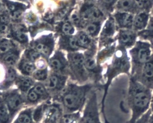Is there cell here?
<instances>
[{"label": "cell", "instance_id": "1", "mask_svg": "<svg viewBox=\"0 0 153 123\" xmlns=\"http://www.w3.org/2000/svg\"><path fill=\"white\" fill-rule=\"evenodd\" d=\"M152 90L130 77L128 100L132 116L128 123L134 122L150 109Z\"/></svg>", "mask_w": 153, "mask_h": 123}, {"label": "cell", "instance_id": "2", "mask_svg": "<svg viewBox=\"0 0 153 123\" xmlns=\"http://www.w3.org/2000/svg\"><path fill=\"white\" fill-rule=\"evenodd\" d=\"M93 87L92 84L78 85L71 83L66 86L59 98L66 113L80 112L87 95Z\"/></svg>", "mask_w": 153, "mask_h": 123}, {"label": "cell", "instance_id": "3", "mask_svg": "<svg viewBox=\"0 0 153 123\" xmlns=\"http://www.w3.org/2000/svg\"><path fill=\"white\" fill-rule=\"evenodd\" d=\"M129 52L131 64L130 76H133L138 73L144 64L152 57L153 54L152 44L149 41L137 40Z\"/></svg>", "mask_w": 153, "mask_h": 123}, {"label": "cell", "instance_id": "4", "mask_svg": "<svg viewBox=\"0 0 153 123\" xmlns=\"http://www.w3.org/2000/svg\"><path fill=\"white\" fill-rule=\"evenodd\" d=\"M131 64L130 58L125 50L119 51L116 56L111 68L108 73V83H110L114 77L122 73L130 76Z\"/></svg>", "mask_w": 153, "mask_h": 123}, {"label": "cell", "instance_id": "5", "mask_svg": "<svg viewBox=\"0 0 153 123\" xmlns=\"http://www.w3.org/2000/svg\"><path fill=\"white\" fill-rule=\"evenodd\" d=\"M71 76L80 83H84L90 77L84 66L85 58L82 55L74 53L70 57Z\"/></svg>", "mask_w": 153, "mask_h": 123}, {"label": "cell", "instance_id": "6", "mask_svg": "<svg viewBox=\"0 0 153 123\" xmlns=\"http://www.w3.org/2000/svg\"><path fill=\"white\" fill-rule=\"evenodd\" d=\"M79 123H101L100 119L97 94L92 92L88 98L83 115Z\"/></svg>", "mask_w": 153, "mask_h": 123}, {"label": "cell", "instance_id": "7", "mask_svg": "<svg viewBox=\"0 0 153 123\" xmlns=\"http://www.w3.org/2000/svg\"><path fill=\"white\" fill-rule=\"evenodd\" d=\"M68 77L66 75L53 72L46 80V87L50 94L57 96L62 92L66 86Z\"/></svg>", "mask_w": 153, "mask_h": 123}, {"label": "cell", "instance_id": "8", "mask_svg": "<svg viewBox=\"0 0 153 123\" xmlns=\"http://www.w3.org/2000/svg\"><path fill=\"white\" fill-rule=\"evenodd\" d=\"M130 77L153 90V54L138 73Z\"/></svg>", "mask_w": 153, "mask_h": 123}, {"label": "cell", "instance_id": "9", "mask_svg": "<svg viewBox=\"0 0 153 123\" xmlns=\"http://www.w3.org/2000/svg\"><path fill=\"white\" fill-rule=\"evenodd\" d=\"M62 105L56 103L44 104V123H58L63 115Z\"/></svg>", "mask_w": 153, "mask_h": 123}, {"label": "cell", "instance_id": "10", "mask_svg": "<svg viewBox=\"0 0 153 123\" xmlns=\"http://www.w3.org/2000/svg\"><path fill=\"white\" fill-rule=\"evenodd\" d=\"M137 38V32L133 29H122L120 32V43L125 48H132L136 43Z\"/></svg>", "mask_w": 153, "mask_h": 123}, {"label": "cell", "instance_id": "11", "mask_svg": "<svg viewBox=\"0 0 153 123\" xmlns=\"http://www.w3.org/2000/svg\"><path fill=\"white\" fill-rule=\"evenodd\" d=\"M4 102L9 109L10 117H12L20 108L22 104V99L17 92H13L5 96Z\"/></svg>", "mask_w": 153, "mask_h": 123}, {"label": "cell", "instance_id": "12", "mask_svg": "<svg viewBox=\"0 0 153 123\" xmlns=\"http://www.w3.org/2000/svg\"><path fill=\"white\" fill-rule=\"evenodd\" d=\"M151 17L150 13L141 11L135 14L133 29L136 32L143 30L147 27Z\"/></svg>", "mask_w": 153, "mask_h": 123}, {"label": "cell", "instance_id": "13", "mask_svg": "<svg viewBox=\"0 0 153 123\" xmlns=\"http://www.w3.org/2000/svg\"><path fill=\"white\" fill-rule=\"evenodd\" d=\"M116 19L118 24L122 29H133L134 15L129 13L120 12L116 14Z\"/></svg>", "mask_w": 153, "mask_h": 123}, {"label": "cell", "instance_id": "14", "mask_svg": "<svg viewBox=\"0 0 153 123\" xmlns=\"http://www.w3.org/2000/svg\"><path fill=\"white\" fill-rule=\"evenodd\" d=\"M117 8L120 12L129 13L135 14L140 11L135 0H119Z\"/></svg>", "mask_w": 153, "mask_h": 123}, {"label": "cell", "instance_id": "15", "mask_svg": "<svg viewBox=\"0 0 153 123\" xmlns=\"http://www.w3.org/2000/svg\"><path fill=\"white\" fill-rule=\"evenodd\" d=\"M139 40L153 43V17L151 16L148 25L143 30L137 32Z\"/></svg>", "mask_w": 153, "mask_h": 123}, {"label": "cell", "instance_id": "16", "mask_svg": "<svg viewBox=\"0 0 153 123\" xmlns=\"http://www.w3.org/2000/svg\"><path fill=\"white\" fill-rule=\"evenodd\" d=\"M49 66L53 72L67 76V65L64 60L55 58L49 62Z\"/></svg>", "mask_w": 153, "mask_h": 123}, {"label": "cell", "instance_id": "17", "mask_svg": "<svg viewBox=\"0 0 153 123\" xmlns=\"http://www.w3.org/2000/svg\"><path fill=\"white\" fill-rule=\"evenodd\" d=\"M7 7L11 13L13 18L18 19L22 13L25 8V5L18 3L11 2L7 1L6 2Z\"/></svg>", "mask_w": 153, "mask_h": 123}, {"label": "cell", "instance_id": "18", "mask_svg": "<svg viewBox=\"0 0 153 123\" xmlns=\"http://www.w3.org/2000/svg\"><path fill=\"white\" fill-rule=\"evenodd\" d=\"M16 83L21 90L26 92L34 85V81L31 78L29 77L20 76L18 78Z\"/></svg>", "mask_w": 153, "mask_h": 123}, {"label": "cell", "instance_id": "19", "mask_svg": "<svg viewBox=\"0 0 153 123\" xmlns=\"http://www.w3.org/2000/svg\"><path fill=\"white\" fill-rule=\"evenodd\" d=\"M81 116L80 112L63 115L58 123H79Z\"/></svg>", "mask_w": 153, "mask_h": 123}, {"label": "cell", "instance_id": "20", "mask_svg": "<svg viewBox=\"0 0 153 123\" xmlns=\"http://www.w3.org/2000/svg\"><path fill=\"white\" fill-rule=\"evenodd\" d=\"M9 112L6 103L0 98V123H9L10 117Z\"/></svg>", "mask_w": 153, "mask_h": 123}, {"label": "cell", "instance_id": "21", "mask_svg": "<svg viewBox=\"0 0 153 123\" xmlns=\"http://www.w3.org/2000/svg\"><path fill=\"white\" fill-rule=\"evenodd\" d=\"M19 68L23 74L29 76L35 71L36 66L31 61H22L19 65Z\"/></svg>", "mask_w": 153, "mask_h": 123}, {"label": "cell", "instance_id": "22", "mask_svg": "<svg viewBox=\"0 0 153 123\" xmlns=\"http://www.w3.org/2000/svg\"><path fill=\"white\" fill-rule=\"evenodd\" d=\"M32 88L40 97L42 100H47L50 98V94L45 85L42 83H38L35 85Z\"/></svg>", "mask_w": 153, "mask_h": 123}, {"label": "cell", "instance_id": "23", "mask_svg": "<svg viewBox=\"0 0 153 123\" xmlns=\"http://www.w3.org/2000/svg\"><path fill=\"white\" fill-rule=\"evenodd\" d=\"M32 111L29 109L21 113L14 123H32Z\"/></svg>", "mask_w": 153, "mask_h": 123}, {"label": "cell", "instance_id": "24", "mask_svg": "<svg viewBox=\"0 0 153 123\" xmlns=\"http://www.w3.org/2000/svg\"><path fill=\"white\" fill-rule=\"evenodd\" d=\"M33 77L40 81H45L47 80L49 75L47 69H41L34 71L33 73Z\"/></svg>", "mask_w": 153, "mask_h": 123}, {"label": "cell", "instance_id": "25", "mask_svg": "<svg viewBox=\"0 0 153 123\" xmlns=\"http://www.w3.org/2000/svg\"><path fill=\"white\" fill-rule=\"evenodd\" d=\"M18 59V54L14 52H10L7 53L3 58L4 61L10 66L14 65L17 62Z\"/></svg>", "mask_w": 153, "mask_h": 123}, {"label": "cell", "instance_id": "26", "mask_svg": "<svg viewBox=\"0 0 153 123\" xmlns=\"http://www.w3.org/2000/svg\"><path fill=\"white\" fill-rule=\"evenodd\" d=\"M101 16V13L99 10L95 8H93L84 13L83 18L85 20H88L89 19L97 20L100 19Z\"/></svg>", "mask_w": 153, "mask_h": 123}, {"label": "cell", "instance_id": "27", "mask_svg": "<svg viewBox=\"0 0 153 123\" xmlns=\"http://www.w3.org/2000/svg\"><path fill=\"white\" fill-rule=\"evenodd\" d=\"M44 112V104L38 106L32 113L33 120L36 122H40L43 118Z\"/></svg>", "mask_w": 153, "mask_h": 123}, {"label": "cell", "instance_id": "28", "mask_svg": "<svg viewBox=\"0 0 153 123\" xmlns=\"http://www.w3.org/2000/svg\"><path fill=\"white\" fill-rule=\"evenodd\" d=\"M16 71L13 69L12 68H9L7 70L6 80H5V85L10 84L12 82H13L16 79Z\"/></svg>", "mask_w": 153, "mask_h": 123}, {"label": "cell", "instance_id": "29", "mask_svg": "<svg viewBox=\"0 0 153 123\" xmlns=\"http://www.w3.org/2000/svg\"><path fill=\"white\" fill-rule=\"evenodd\" d=\"M27 98L30 102L33 103H37L39 100H42L40 97L32 88L29 90L27 94Z\"/></svg>", "mask_w": 153, "mask_h": 123}, {"label": "cell", "instance_id": "30", "mask_svg": "<svg viewBox=\"0 0 153 123\" xmlns=\"http://www.w3.org/2000/svg\"><path fill=\"white\" fill-rule=\"evenodd\" d=\"M152 114L151 108L144 114L138 120L133 123H150V119Z\"/></svg>", "mask_w": 153, "mask_h": 123}, {"label": "cell", "instance_id": "31", "mask_svg": "<svg viewBox=\"0 0 153 123\" xmlns=\"http://www.w3.org/2000/svg\"><path fill=\"white\" fill-rule=\"evenodd\" d=\"M77 40H78L80 45H82V46L89 45L91 42V40H90L89 36L87 34L83 33V32L79 34Z\"/></svg>", "mask_w": 153, "mask_h": 123}, {"label": "cell", "instance_id": "32", "mask_svg": "<svg viewBox=\"0 0 153 123\" xmlns=\"http://www.w3.org/2000/svg\"><path fill=\"white\" fill-rule=\"evenodd\" d=\"M13 36L20 42H26L27 40V35L21 29L13 33Z\"/></svg>", "mask_w": 153, "mask_h": 123}, {"label": "cell", "instance_id": "33", "mask_svg": "<svg viewBox=\"0 0 153 123\" xmlns=\"http://www.w3.org/2000/svg\"><path fill=\"white\" fill-rule=\"evenodd\" d=\"M11 46V44L8 40L0 42V55L8 52Z\"/></svg>", "mask_w": 153, "mask_h": 123}, {"label": "cell", "instance_id": "34", "mask_svg": "<svg viewBox=\"0 0 153 123\" xmlns=\"http://www.w3.org/2000/svg\"><path fill=\"white\" fill-rule=\"evenodd\" d=\"M37 50L46 56H47L50 52V49L48 47L43 43H39L36 46Z\"/></svg>", "mask_w": 153, "mask_h": 123}, {"label": "cell", "instance_id": "35", "mask_svg": "<svg viewBox=\"0 0 153 123\" xmlns=\"http://www.w3.org/2000/svg\"><path fill=\"white\" fill-rule=\"evenodd\" d=\"M115 30V25L113 21H110L108 22L107 26L105 28V32L108 35L113 34Z\"/></svg>", "mask_w": 153, "mask_h": 123}, {"label": "cell", "instance_id": "36", "mask_svg": "<svg viewBox=\"0 0 153 123\" xmlns=\"http://www.w3.org/2000/svg\"><path fill=\"white\" fill-rule=\"evenodd\" d=\"M63 31L65 34H72L74 32V29L72 25L69 22H66L62 26Z\"/></svg>", "mask_w": 153, "mask_h": 123}, {"label": "cell", "instance_id": "37", "mask_svg": "<svg viewBox=\"0 0 153 123\" xmlns=\"http://www.w3.org/2000/svg\"><path fill=\"white\" fill-rule=\"evenodd\" d=\"M98 25L94 23L89 24L86 27V31L91 35H93L98 30Z\"/></svg>", "mask_w": 153, "mask_h": 123}, {"label": "cell", "instance_id": "38", "mask_svg": "<svg viewBox=\"0 0 153 123\" xmlns=\"http://www.w3.org/2000/svg\"><path fill=\"white\" fill-rule=\"evenodd\" d=\"M40 56L39 53L36 51H31L29 52L27 57L30 61H34L37 59Z\"/></svg>", "mask_w": 153, "mask_h": 123}, {"label": "cell", "instance_id": "39", "mask_svg": "<svg viewBox=\"0 0 153 123\" xmlns=\"http://www.w3.org/2000/svg\"><path fill=\"white\" fill-rule=\"evenodd\" d=\"M70 45L74 49H76L79 47L80 44L77 39L74 38H71L70 40Z\"/></svg>", "mask_w": 153, "mask_h": 123}, {"label": "cell", "instance_id": "40", "mask_svg": "<svg viewBox=\"0 0 153 123\" xmlns=\"http://www.w3.org/2000/svg\"><path fill=\"white\" fill-rule=\"evenodd\" d=\"M71 20L75 24H78L80 21V18L77 13H74L71 15Z\"/></svg>", "mask_w": 153, "mask_h": 123}, {"label": "cell", "instance_id": "41", "mask_svg": "<svg viewBox=\"0 0 153 123\" xmlns=\"http://www.w3.org/2000/svg\"><path fill=\"white\" fill-rule=\"evenodd\" d=\"M102 2L107 5H112L115 4L117 0H102Z\"/></svg>", "mask_w": 153, "mask_h": 123}, {"label": "cell", "instance_id": "42", "mask_svg": "<svg viewBox=\"0 0 153 123\" xmlns=\"http://www.w3.org/2000/svg\"><path fill=\"white\" fill-rule=\"evenodd\" d=\"M150 108H151V111H152V114L153 115V96L152 97V103H151V106H150Z\"/></svg>", "mask_w": 153, "mask_h": 123}, {"label": "cell", "instance_id": "43", "mask_svg": "<svg viewBox=\"0 0 153 123\" xmlns=\"http://www.w3.org/2000/svg\"><path fill=\"white\" fill-rule=\"evenodd\" d=\"M150 123H153V115L152 114L150 119Z\"/></svg>", "mask_w": 153, "mask_h": 123}, {"label": "cell", "instance_id": "44", "mask_svg": "<svg viewBox=\"0 0 153 123\" xmlns=\"http://www.w3.org/2000/svg\"><path fill=\"white\" fill-rule=\"evenodd\" d=\"M150 14H151V16L153 17V7L152 11H151V13H150Z\"/></svg>", "mask_w": 153, "mask_h": 123}, {"label": "cell", "instance_id": "45", "mask_svg": "<svg viewBox=\"0 0 153 123\" xmlns=\"http://www.w3.org/2000/svg\"><path fill=\"white\" fill-rule=\"evenodd\" d=\"M152 44V46H153V44Z\"/></svg>", "mask_w": 153, "mask_h": 123}]
</instances>
